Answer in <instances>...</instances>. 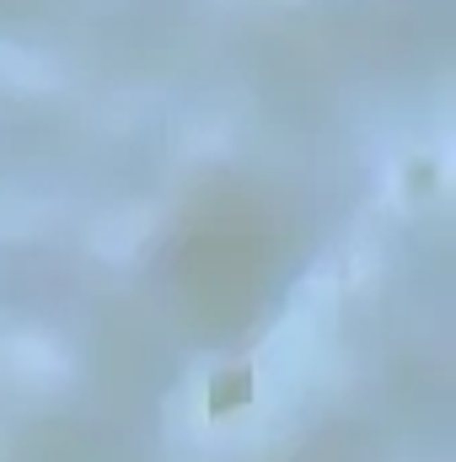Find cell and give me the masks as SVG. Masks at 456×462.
Segmentation results:
<instances>
[{
  "mask_svg": "<svg viewBox=\"0 0 456 462\" xmlns=\"http://www.w3.org/2000/svg\"><path fill=\"white\" fill-rule=\"evenodd\" d=\"M247 398H252V371H221L210 382V414H231Z\"/></svg>",
  "mask_w": 456,
  "mask_h": 462,
  "instance_id": "cell-1",
  "label": "cell"
}]
</instances>
